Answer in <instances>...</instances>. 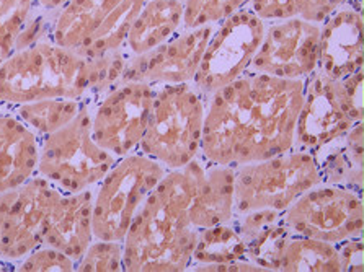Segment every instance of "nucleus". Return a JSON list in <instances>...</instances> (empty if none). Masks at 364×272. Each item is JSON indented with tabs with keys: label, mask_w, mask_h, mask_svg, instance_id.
I'll return each instance as SVG.
<instances>
[{
	"label": "nucleus",
	"mask_w": 364,
	"mask_h": 272,
	"mask_svg": "<svg viewBox=\"0 0 364 272\" xmlns=\"http://www.w3.org/2000/svg\"><path fill=\"white\" fill-rule=\"evenodd\" d=\"M306 80L248 70L206 97L201 157L239 166L294 148Z\"/></svg>",
	"instance_id": "nucleus-1"
},
{
	"label": "nucleus",
	"mask_w": 364,
	"mask_h": 272,
	"mask_svg": "<svg viewBox=\"0 0 364 272\" xmlns=\"http://www.w3.org/2000/svg\"><path fill=\"white\" fill-rule=\"evenodd\" d=\"M126 60L124 51L85 58L49 38L41 40L0 65V107L15 108L48 98L95 102L119 82Z\"/></svg>",
	"instance_id": "nucleus-2"
},
{
	"label": "nucleus",
	"mask_w": 364,
	"mask_h": 272,
	"mask_svg": "<svg viewBox=\"0 0 364 272\" xmlns=\"http://www.w3.org/2000/svg\"><path fill=\"white\" fill-rule=\"evenodd\" d=\"M191 180L168 170L132 219L123 240L124 272L188 271L200 230L190 220Z\"/></svg>",
	"instance_id": "nucleus-3"
},
{
	"label": "nucleus",
	"mask_w": 364,
	"mask_h": 272,
	"mask_svg": "<svg viewBox=\"0 0 364 272\" xmlns=\"http://www.w3.org/2000/svg\"><path fill=\"white\" fill-rule=\"evenodd\" d=\"M206 97L193 82L154 87L151 116L139 152L167 170H180L201 155Z\"/></svg>",
	"instance_id": "nucleus-4"
},
{
	"label": "nucleus",
	"mask_w": 364,
	"mask_h": 272,
	"mask_svg": "<svg viewBox=\"0 0 364 272\" xmlns=\"http://www.w3.org/2000/svg\"><path fill=\"white\" fill-rule=\"evenodd\" d=\"M363 82V70L343 80L330 79L321 70L307 77L294 148L316 155L364 121Z\"/></svg>",
	"instance_id": "nucleus-5"
},
{
	"label": "nucleus",
	"mask_w": 364,
	"mask_h": 272,
	"mask_svg": "<svg viewBox=\"0 0 364 272\" xmlns=\"http://www.w3.org/2000/svg\"><path fill=\"white\" fill-rule=\"evenodd\" d=\"M92 103L87 99L70 123L40 138L38 175L65 194L95 187L118 160L93 137Z\"/></svg>",
	"instance_id": "nucleus-6"
},
{
	"label": "nucleus",
	"mask_w": 364,
	"mask_h": 272,
	"mask_svg": "<svg viewBox=\"0 0 364 272\" xmlns=\"http://www.w3.org/2000/svg\"><path fill=\"white\" fill-rule=\"evenodd\" d=\"M234 170L235 215L258 210L283 214L301 194L323 183L316 157L296 148Z\"/></svg>",
	"instance_id": "nucleus-7"
},
{
	"label": "nucleus",
	"mask_w": 364,
	"mask_h": 272,
	"mask_svg": "<svg viewBox=\"0 0 364 272\" xmlns=\"http://www.w3.org/2000/svg\"><path fill=\"white\" fill-rule=\"evenodd\" d=\"M147 0H69L51 12L49 40L85 58L123 51L126 36Z\"/></svg>",
	"instance_id": "nucleus-8"
},
{
	"label": "nucleus",
	"mask_w": 364,
	"mask_h": 272,
	"mask_svg": "<svg viewBox=\"0 0 364 272\" xmlns=\"http://www.w3.org/2000/svg\"><path fill=\"white\" fill-rule=\"evenodd\" d=\"M167 171L142 152L118 158L93 187V236L123 241L132 219Z\"/></svg>",
	"instance_id": "nucleus-9"
},
{
	"label": "nucleus",
	"mask_w": 364,
	"mask_h": 272,
	"mask_svg": "<svg viewBox=\"0 0 364 272\" xmlns=\"http://www.w3.org/2000/svg\"><path fill=\"white\" fill-rule=\"evenodd\" d=\"M363 194L348 186L321 183L301 194L281 217L292 235L338 245L364 236Z\"/></svg>",
	"instance_id": "nucleus-10"
},
{
	"label": "nucleus",
	"mask_w": 364,
	"mask_h": 272,
	"mask_svg": "<svg viewBox=\"0 0 364 272\" xmlns=\"http://www.w3.org/2000/svg\"><path fill=\"white\" fill-rule=\"evenodd\" d=\"M267 23L245 5L216 25L193 79L204 97L248 72L263 41Z\"/></svg>",
	"instance_id": "nucleus-11"
},
{
	"label": "nucleus",
	"mask_w": 364,
	"mask_h": 272,
	"mask_svg": "<svg viewBox=\"0 0 364 272\" xmlns=\"http://www.w3.org/2000/svg\"><path fill=\"white\" fill-rule=\"evenodd\" d=\"M152 99L154 87L149 83L119 80L92 103L95 141L117 158L139 152Z\"/></svg>",
	"instance_id": "nucleus-12"
},
{
	"label": "nucleus",
	"mask_w": 364,
	"mask_h": 272,
	"mask_svg": "<svg viewBox=\"0 0 364 272\" xmlns=\"http://www.w3.org/2000/svg\"><path fill=\"white\" fill-rule=\"evenodd\" d=\"M63 194L41 175L0 194V259L15 268L43 245L48 215Z\"/></svg>",
	"instance_id": "nucleus-13"
},
{
	"label": "nucleus",
	"mask_w": 364,
	"mask_h": 272,
	"mask_svg": "<svg viewBox=\"0 0 364 272\" xmlns=\"http://www.w3.org/2000/svg\"><path fill=\"white\" fill-rule=\"evenodd\" d=\"M318 58L321 25L302 18L273 20L267 23L248 70L286 80H306L318 69Z\"/></svg>",
	"instance_id": "nucleus-14"
},
{
	"label": "nucleus",
	"mask_w": 364,
	"mask_h": 272,
	"mask_svg": "<svg viewBox=\"0 0 364 272\" xmlns=\"http://www.w3.org/2000/svg\"><path fill=\"white\" fill-rule=\"evenodd\" d=\"M214 30L216 25L183 28L161 46L128 58L119 80L146 82L152 87L193 82Z\"/></svg>",
	"instance_id": "nucleus-15"
},
{
	"label": "nucleus",
	"mask_w": 364,
	"mask_h": 272,
	"mask_svg": "<svg viewBox=\"0 0 364 272\" xmlns=\"http://www.w3.org/2000/svg\"><path fill=\"white\" fill-rule=\"evenodd\" d=\"M363 0H348L321 25L318 69L343 80L364 67Z\"/></svg>",
	"instance_id": "nucleus-16"
},
{
	"label": "nucleus",
	"mask_w": 364,
	"mask_h": 272,
	"mask_svg": "<svg viewBox=\"0 0 364 272\" xmlns=\"http://www.w3.org/2000/svg\"><path fill=\"white\" fill-rule=\"evenodd\" d=\"M183 168L191 180L188 209L191 224L198 230L232 224L235 219L234 166L208 162L200 155Z\"/></svg>",
	"instance_id": "nucleus-17"
},
{
	"label": "nucleus",
	"mask_w": 364,
	"mask_h": 272,
	"mask_svg": "<svg viewBox=\"0 0 364 272\" xmlns=\"http://www.w3.org/2000/svg\"><path fill=\"white\" fill-rule=\"evenodd\" d=\"M93 240V187L64 192L48 215L43 245L59 249L77 263Z\"/></svg>",
	"instance_id": "nucleus-18"
},
{
	"label": "nucleus",
	"mask_w": 364,
	"mask_h": 272,
	"mask_svg": "<svg viewBox=\"0 0 364 272\" xmlns=\"http://www.w3.org/2000/svg\"><path fill=\"white\" fill-rule=\"evenodd\" d=\"M40 137L12 108L0 107V194L38 175Z\"/></svg>",
	"instance_id": "nucleus-19"
},
{
	"label": "nucleus",
	"mask_w": 364,
	"mask_h": 272,
	"mask_svg": "<svg viewBox=\"0 0 364 272\" xmlns=\"http://www.w3.org/2000/svg\"><path fill=\"white\" fill-rule=\"evenodd\" d=\"M183 2L147 0L132 21L123 51L128 58L149 53L183 30Z\"/></svg>",
	"instance_id": "nucleus-20"
},
{
	"label": "nucleus",
	"mask_w": 364,
	"mask_h": 272,
	"mask_svg": "<svg viewBox=\"0 0 364 272\" xmlns=\"http://www.w3.org/2000/svg\"><path fill=\"white\" fill-rule=\"evenodd\" d=\"M314 157L321 166L323 183L364 192V121Z\"/></svg>",
	"instance_id": "nucleus-21"
},
{
	"label": "nucleus",
	"mask_w": 364,
	"mask_h": 272,
	"mask_svg": "<svg viewBox=\"0 0 364 272\" xmlns=\"http://www.w3.org/2000/svg\"><path fill=\"white\" fill-rule=\"evenodd\" d=\"M272 271L341 272L338 245L316 238L292 235L286 230L274 249Z\"/></svg>",
	"instance_id": "nucleus-22"
},
{
	"label": "nucleus",
	"mask_w": 364,
	"mask_h": 272,
	"mask_svg": "<svg viewBox=\"0 0 364 272\" xmlns=\"http://www.w3.org/2000/svg\"><path fill=\"white\" fill-rule=\"evenodd\" d=\"M247 259V248L232 224L200 230L188 271L218 272L220 266Z\"/></svg>",
	"instance_id": "nucleus-23"
},
{
	"label": "nucleus",
	"mask_w": 364,
	"mask_h": 272,
	"mask_svg": "<svg viewBox=\"0 0 364 272\" xmlns=\"http://www.w3.org/2000/svg\"><path fill=\"white\" fill-rule=\"evenodd\" d=\"M87 99H68V98H48L38 102L18 104L12 108L15 114L35 132L38 137H44L51 132L70 123Z\"/></svg>",
	"instance_id": "nucleus-24"
},
{
	"label": "nucleus",
	"mask_w": 364,
	"mask_h": 272,
	"mask_svg": "<svg viewBox=\"0 0 364 272\" xmlns=\"http://www.w3.org/2000/svg\"><path fill=\"white\" fill-rule=\"evenodd\" d=\"M346 2L348 0H250L247 5L264 21L302 18L322 25Z\"/></svg>",
	"instance_id": "nucleus-25"
},
{
	"label": "nucleus",
	"mask_w": 364,
	"mask_h": 272,
	"mask_svg": "<svg viewBox=\"0 0 364 272\" xmlns=\"http://www.w3.org/2000/svg\"><path fill=\"white\" fill-rule=\"evenodd\" d=\"M40 9L36 0H0V65L16 53L21 33Z\"/></svg>",
	"instance_id": "nucleus-26"
},
{
	"label": "nucleus",
	"mask_w": 364,
	"mask_h": 272,
	"mask_svg": "<svg viewBox=\"0 0 364 272\" xmlns=\"http://www.w3.org/2000/svg\"><path fill=\"white\" fill-rule=\"evenodd\" d=\"M250 0H185L183 26L198 28L204 25H218Z\"/></svg>",
	"instance_id": "nucleus-27"
},
{
	"label": "nucleus",
	"mask_w": 364,
	"mask_h": 272,
	"mask_svg": "<svg viewBox=\"0 0 364 272\" xmlns=\"http://www.w3.org/2000/svg\"><path fill=\"white\" fill-rule=\"evenodd\" d=\"M75 272H124L123 241L95 238L77 261Z\"/></svg>",
	"instance_id": "nucleus-28"
},
{
	"label": "nucleus",
	"mask_w": 364,
	"mask_h": 272,
	"mask_svg": "<svg viewBox=\"0 0 364 272\" xmlns=\"http://www.w3.org/2000/svg\"><path fill=\"white\" fill-rule=\"evenodd\" d=\"M75 261L53 246L41 245L15 264V272H74Z\"/></svg>",
	"instance_id": "nucleus-29"
},
{
	"label": "nucleus",
	"mask_w": 364,
	"mask_h": 272,
	"mask_svg": "<svg viewBox=\"0 0 364 272\" xmlns=\"http://www.w3.org/2000/svg\"><path fill=\"white\" fill-rule=\"evenodd\" d=\"M364 236L338 243L341 272L364 271Z\"/></svg>",
	"instance_id": "nucleus-30"
},
{
	"label": "nucleus",
	"mask_w": 364,
	"mask_h": 272,
	"mask_svg": "<svg viewBox=\"0 0 364 272\" xmlns=\"http://www.w3.org/2000/svg\"><path fill=\"white\" fill-rule=\"evenodd\" d=\"M38 5L46 12H56L58 9L63 7L64 4H68L69 0H36Z\"/></svg>",
	"instance_id": "nucleus-31"
},
{
	"label": "nucleus",
	"mask_w": 364,
	"mask_h": 272,
	"mask_svg": "<svg viewBox=\"0 0 364 272\" xmlns=\"http://www.w3.org/2000/svg\"><path fill=\"white\" fill-rule=\"evenodd\" d=\"M2 271H14V264L5 263L4 259H0V272H2Z\"/></svg>",
	"instance_id": "nucleus-32"
},
{
	"label": "nucleus",
	"mask_w": 364,
	"mask_h": 272,
	"mask_svg": "<svg viewBox=\"0 0 364 272\" xmlns=\"http://www.w3.org/2000/svg\"><path fill=\"white\" fill-rule=\"evenodd\" d=\"M180 2H185V0H180Z\"/></svg>",
	"instance_id": "nucleus-33"
}]
</instances>
